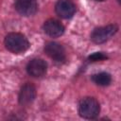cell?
<instances>
[{"label":"cell","mask_w":121,"mask_h":121,"mask_svg":"<svg viewBox=\"0 0 121 121\" xmlns=\"http://www.w3.org/2000/svg\"><path fill=\"white\" fill-rule=\"evenodd\" d=\"M55 11L62 19H69L76 12V5L71 0H58L55 5Z\"/></svg>","instance_id":"7"},{"label":"cell","mask_w":121,"mask_h":121,"mask_svg":"<svg viewBox=\"0 0 121 121\" xmlns=\"http://www.w3.org/2000/svg\"><path fill=\"white\" fill-rule=\"evenodd\" d=\"M26 72L33 78H41L47 71V63L42 59H33L26 65Z\"/></svg>","instance_id":"8"},{"label":"cell","mask_w":121,"mask_h":121,"mask_svg":"<svg viewBox=\"0 0 121 121\" xmlns=\"http://www.w3.org/2000/svg\"><path fill=\"white\" fill-rule=\"evenodd\" d=\"M4 44H5V47L9 51H10L11 53H14V54L24 53L30 46V43H29L27 38L24 34L18 33V32L9 33L5 37Z\"/></svg>","instance_id":"1"},{"label":"cell","mask_w":121,"mask_h":121,"mask_svg":"<svg viewBox=\"0 0 121 121\" xmlns=\"http://www.w3.org/2000/svg\"><path fill=\"white\" fill-rule=\"evenodd\" d=\"M78 112L79 116L84 119H95L100 112L99 102L95 97H83L78 102Z\"/></svg>","instance_id":"2"},{"label":"cell","mask_w":121,"mask_h":121,"mask_svg":"<svg viewBox=\"0 0 121 121\" xmlns=\"http://www.w3.org/2000/svg\"><path fill=\"white\" fill-rule=\"evenodd\" d=\"M44 53L54 61L61 63L66 60V53L64 47L56 42H48L44 45Z\"/></svg>","instance_id":"4"},{"label":"cell","mask_w":121,"mask_h":121,"mask_svg":"<svg viewBox=\"0 0 121 121\" xmlns=\"http://www.w3.org/2000/svg\"><path fill=\"white\" fill-rule=\"evenodd\" d=\"M117 1H118V3H120V0H117Z\"/></svg>","instance_id":"13"},{"label":"cell","mask_w":121,"mask_h":121,"mask_svg":"<svg viewBox=\"0 0 121 121\" xmlns=\"http://www.w3.org/2000/svg\"><path fill=\"white\" fill-rule=\"evenodd\" d=\"M106 59H108L107 55H105L102 52H95L88 57V60L90 61H99V60H104Z\"/></svg>","instance_id":"11"},{"label":"cell","mask_w":121,"mask_h":121,"mask_svg":"<svg viewBox=\"0 0 121 121\" xmlns=\"http://www.w3.org/2000/svg\"><path fill=\"white\" fill-rule=\"evenodd\" d=\"M36 95H37L36 88L33 84L28 83V82L24 84L21 87L19 95H18L19 104L22 106H26V105L31 104L35 100Z\"/></svg>","instance_id":"6"},{"label":"cell","mask_w":121,"mask_h":121,"mask_svg":"<svg viewBox=\"0 0 121 121\" xmlns=\"http://www.w3.org/2000/svg\"><path fill=\"white\" fill-rule=\"evenodd\" d=\"M92 80L98 86H108L112 82V76L107 72H100L92 76Z\"/></svg>","instance_id":"10"},{"label":"cell","mask_w":121,"mask_h":121,"mask_svg":"<svg viewBox=\"0 0 121 121\" xmlns=\"http://www.w3.org/2000/svg\"><path fill=\"white\" fill-rule=\"evenodd\" d=\"M95 1H99V2H102V1H105V0H95Z\"/></svg>","instance_id":"12"},{"label":"cell","mask_w":121,"mask_h":121,"mask_svg":"<svg viewBox=\"0 0 121 121\" xmlns=\"http://www.w3.org/2000/svg\"><path fill=\"white\" fill-rule=\"evenodd\" d=\"M44 33L52 38H58L60 37L64 33V26L62 24H60L59 21L55 19H48L47 21L44 22L43 26Z\"/></svg>","instance_id":"9"},{"label":"cell","mask_w":121,"mask_h":121,"mask_svg":"<svg viewBox=\"0 0 121 121\" xmlns=\"http://www.w3.org/2000/svg\"><path fill=\"white\" fill-rule=\"evenodd\" d=\"M118 31V26L115 24L108 25L105 26H100L95 28L91 33V40L93 43L100 44L109 41L115 33Z\"/></svg>","instance_id":"3"},{"label":"cell","mask_w":121,"mask_h":121,"mask_svg":"<svg viewBox=\"0 0 121 121\" xmlns=\"http://www.w3.org/2000/svg\"><path fill=\"white\" fill-rule=\"evenodd\" d=\"M14 9L22 16L28 17L37 12L38 3L36 0H15Z\"/></svg>","instance_id":"5"}]
</instances>
